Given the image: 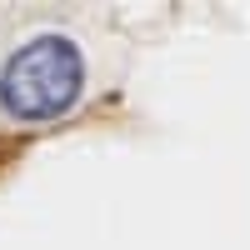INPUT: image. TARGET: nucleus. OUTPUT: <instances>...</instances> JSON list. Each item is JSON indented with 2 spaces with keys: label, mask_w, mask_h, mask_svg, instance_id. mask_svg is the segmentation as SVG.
<instances>
[{
  "label": "nucleus",
  "mask_w": 250,
  "mask_h": 250,
  "mask_svg": "<svg viewBox=\"0 0 250 250\" xmlns=\"http://www.w3.org/2000/svg\"><path fill=\"white\" fill-rule=\"evenodd\" d=\"M80 50L65 35H35L25 40L0 70V105L15 120H55L80 100Z\"/></svg>",
  "instance_id": "1"
}]
</instances>
